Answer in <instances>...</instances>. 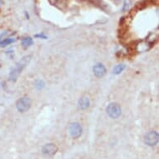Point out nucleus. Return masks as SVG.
I'll return each instance as SVG.
<instances>
[{
  "label": "nucleus",
  "instance_id": "9d476101",
  "mask_svg": "<svg viewBox=\"0 0 159 159\" xmlns=\"http://www.w3.org/2000/svg\"><path fill=\"white\" fill-rule=\"evenodd\" d=\"M33 43V39L30 37H26L22 40V44H23V47L31 46Z\"/></svg>",
  "mask_w": 159,
  "mask_h": 159
},
{
  "label": "nucleus",
  "instance_id": "f257e3e1",
  "mask_svg": "<svg viewBox=\"0 0 159 159\" xmlns=\"http://www.w3.org/2000/svg\"><path fill=\"white\" fill-rule=\"evenodd\" d=\"M31 56L28 55V56H25L23 57L19 62H17L15 66L12 68L11 72L9 74V80L12 82H15L17 80V78H19V76L20 75V74L22 73V71L23 70V68L27 66V64L29 63L30 60H31Z\"/></svg>",
  "mask_w": 159,
  "mask_h": 159
},
{
  "label": "nucleus",
  "instance_id": "39448f33",
  "mask_svg": "<svg viewBox=\"0 0 159 159\" xmlns=\"http://www.w3.org/2000/svg\"><path fill=\"white\" fill-rule=\"evenodd\" d=\"M68 130L70 136L75 138V139L80 137L82 133V128L81 124L78 123H72L68 126Z\"/></svg>",
  "mask_w": 159,
  "mask_h": 159
},
{
  "label": "nucleus",
  "instance_id": "9b49d317",
  "mask_svg": "<svg viewBox=\"0 0 159 159\" xmlns=\"http://www.w3.org/2000/svg\"><path fill=\"white\" fill-rule=\"evenodd\" d=\"M15 41L14 39H12V38H8V39H5L3 41L0 42V47L4 48V47H6L7 45H9L10 43H13Z\"/></svg>",
  "mask_w": 159,
  "mask_h": 159
},
{
  "label": "nucleus",
  "instance_id": "20e7f679",
  "mask_svg": "<svg viewBox=\"0 0 159 159\" xmlns=\"http://www.w3.org/2000/svg\"><path fill=\"white\" fill-rule=\"evenodd\" d=\"M158 133L156 131H150L144 137V143L149 147L156 146L158 143Z\"/></svg>",
  "mask_w": 159,
  "mask_h": 159
},
{
  "label": "nucleus",
  "instance_id": "0eeeda50",
  "mask_svg": "<svg viewBox=\"0 0 159 159\" xmlns=\"http://www.w3.org/2000/svg\"><path fill=\"white\" fill-rule=\"evenodd\" d=\"M93 74L97 78H103L106 74V68L102 63H97L93 67Z\"/></svg>",
  "mask_w": 159,
  "mask_h": 159
},
{
  "label": "nucleus",
  "instance_id": "f8f14e48",
  "mask_svg": "<svg viewBox=\"0 0 159 159\" xmlns=\"http://www.w3.org/2000/svg\"><path fill=\"white\" fill-rule=\"evenodd\" d=\"M43 86H44V83H43V81H41V80H39V81L36 82V87L38 88H42Z\"/></svg>",
  "mask_w": 159,
  "mask_h": 159
},
{
  "label": "nucleus",
  "instance_id": "423d86ee",
  "mask_svg": "<svg viewBox=\"0 0 159 159\" xmlns=\"http://www.w3.org/2000/svg\"><path fill=\"white\" fill-rule=\"evenodd\" d=\"M42 151H43V154H45V155L53 156L57 152L58 148L54 143H48L43 146Z\"/></svg>",
  "mask_w": 159,
  "mask_h": 159
},
{
  "label": "nucleus",
  "instance_id": "ddd939ff",
  "mask_svg": "<svg viewBox=\"0 0 159 159\" xmlns=\"http://www.w3.org/2000/svg\"><path fill=\"white\" fill-rule=\"evenodd\" d=\"M36 37H38V38H43V39H46V36H44V35H41V34H38V35H36Z\"/></svg>",
  "mask_w": 159,
  "mask_h": 159
},
{
  "label": "nucleus",
  "instance_id": "6e6552de",
  "mask_svg": "<svg viewBox=\"0 0 159 159\" xmlns=\"http://www.w3.org/2000/svg\"><path fill=\"white\" fill-rule=\"evenodd\" d=\"M90 99L88 97H82L78 101V107L82 110H85L90 107Z\"/></svg>",
  "mask_w": 159,
  "mask_h": 159
},
{
  "label": "nucleus",
  "instance_id": "7ed1b4c3",
  "mask_svg": "<svg viewBox=\"0 0 159 159\" xmlns=\"http://www.w3.org/2000/svg\"><path fill=\"white\" fill-rule=\"evenodd\" d=\"M31 107V100L27 97H23L19 98L17 103H16V108L18 111L20 113H25Z\"/></svg>",
  "mask_w": 159,
  "mask_h": 159
},
{
  "label": "nucleus",
  "instance_id": "f03ea898",
  "mask_svg": "<svg viewBox=\"0 0 159 159\" xmlns=\"http://www.w3.org/2000/svg\"><path fill=\"white\" fill-rule=\"evenodd\" d=\"M106 111H107L108 115L113 119L118 118L121 116V113H122V108H121L120 105L117 103H109L107 107Z\"/></svg>",
  "mask_w": 159,
  "mask_h": 159
},
{
  "label": "nucleus",
  "instance_id": "1a4fd4ad",
  "mask_svg": "<svg viewBox=\"0 0 159 159\" xmlns=\"http://www.w3.org/2000/svg\"><path fill=\"white\" fill-rule=\"evenodd\" d=\"M126 68V65H125L124 63H122V64H118V65H117V66L114 67V68L113 70V74H120L123 70Z\"/></svg>",
  "mask_w": 159,
  "mask_h": 159
}]
</instances>
